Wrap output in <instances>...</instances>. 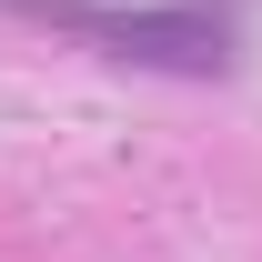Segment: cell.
Listing matches in <instances>:
<instances>
[{"mask_svg": "<svg viewBox=\"0 0 262 262\" xmlns=\"http://www.w3.org/2000/svg\"><path fill=\"white\" fill-rule=\"evenodd\" d=\"M61 31L101 40L111 61H141V71H192V81H212V71H232L242 51V10L232 0H171V10H91V0H61L51 10Z\"/></svg>", "mask_w": 262, "mask_h": 262, "instance_id": "obj_1", "label": "cell"}]
</instances>
